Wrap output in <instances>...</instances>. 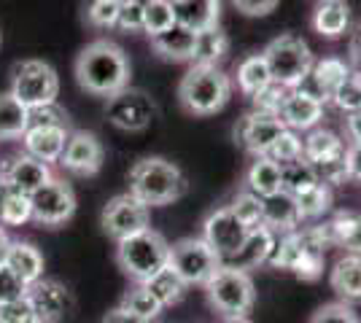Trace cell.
Returning <instances> with one entry per match:
<instances>
[{
	"label": "cell",
	"mask_w": 361,
	"mask_h": 323,
	"mask_svg": "<svg viewBox=\"0 0 361 323\" xmlns=\"http://www.w3.org/2000/svg\"><path fill=\"white\" fill-rule=\"evenodd\" d=\"M73 73L78 87L92 97H111L130 87L133 65L124 49L108 38H97L78 51L73 62Z\"/></svg>",
	"instance_id": "6da1fadb"
},
{
	"label": "cell",
	"mask_w": 361,
	"mask_h": 323,
	"mask_svg": "<svg viewBox=\"0 0 361 323\" xmlns=\"http://www.w3.org/2000/svg\"><path fill=\"white\" fill-rule=\"evenodd\" d=\"M127 186V191H133L149 208H165L189 191V178L176 162L165 156H143L130 167Z\"/></svg>",
	"instance_id": "7a4b0ae2"
},
{
	"label": "cell",
	"mask_w": 361,
	"mask_h": 323,
	"mask_svg": "<svg viewBox=\"0 0 361 323\" xmlns=\"http://www.w3.org/2000/svg\"><path fill=\"white\" fill-rule=\"evenodd\" d=\"M232 76L221 68L192 65L178 81V103L192 116H213L232 100Z\"/></svg>",
	"instance_id": "3957f363"
},
{
	"label": "cell",
	"mask_w": 361,
	"mask_h": 323,
	"mask_svg": "<svg viewBox=\"0 0 361 323\" xmlns=\"http://www.w3.org/2000/svg\"><path fill=\"white\" fill-rule=\"evenodd\" d=\"M170 262V243L157 229H143L116 243V264L133 283H146Z\"/></svg>",
	"instance_id": "277c9868"
},
{
	"label": "cell",
	"mask_w": 361,
	"mask_h": 323,
	"mask_svg": "<svg viewBox=\"0 0 361 323\" xmlns=\"http://www.w3.org/2000/svg\"><path fill=\"white\" fill-rule=\"evenodd\" d=\"M208 305H211L221 318H248V312L256 305V286L251 272L221 264L216 275L202 286Z\"/></svg>",
	"instance_id": "5b68a950"
},
{
	"label": "cell",
	"mask_w": 361,
	"mask_h": 323,
	"mask_svg": "<svg viewBox=\"0 0 361 323\" xmlns=\"http://www.w3.org/2000/svg\"><path fill=\"white\" fill-rule=\"evenodd\" d=\"M262 54L267 60L272 81L281 87H288V89H297L316 65L313 49L307 46V41H302L300 35H291V32L272 38L270 44L262 49Z\"/></svg>",
	"instance_id": "8992f818"
},
{
	"label": "cell",
	"mask_w": 361,
	"mask_h": 323,
	"mask_svg": "<svg viewBox=\"0 0 361 323\" xmlns=\"http://www.w3.org/2000/svg\"><path fill=\"white\" fill-rule=\"evenodd\" d=\"M16 100L25 108L54 103L60 94V76L44 60H22L11 70V89Z\"/></svg>",
	"instance_id": "52a82bcc"
},
{
	"label": "cell",
	"mask_w": 361,
	"mask_h": 323,
	"mask_svg": "<svg viewBox=\"0 0 361 323\" xmlns=\"http://www.w3.org/2000/svg\"><path fill=\"white\" fill-rule=\"evenodd\" d=\"M167 264H170L189 286H205L224 262H221V256L205 243V237L197 234V237H180L178 243H173V246H170V262Z\"/></svg>",
	"instance_id": "ba28073f"
},
{
	"label": "cell",
	"mask_w": 361,
	"mask_h": 323,
	"mask_svg": "<svg viewBox=\"0 0 361 323\" xmlns=\"http://www.w3.org/2000/svg\"><path fill=\"white\" fill-rule=\"evenodd\" d=\"M157 113L159 108L154 103V97L146 89H135V87H124L121 92L111 94L106 100L108 124L121 132H146L157 119Z\"/></svg>",
	"instance_id": "9c48e42d"
},
{
	"label": "cell",
	"mask_w": 361,
	"mask_h": 323,
	"mask_svg": "<svg viewBox=\"0 0 361 323\" xmlns=\"http://www.w3.org/2000/svg\"><path fill=\"white\" fill-rule=\"evenodd\" d=\"M100 227L111 240H124L130 234L149 229L151 227V208L140 202L133 191H121L111 197L100 213Z\"/></svg>",
	"instance_id": "30bf717a"
},
{
	"label": "cell",
	"mask_w": 361,
	"mask_h": 323,
	"mask_svg": "<svg viewBox=\"0 0 361 323\" xmlns=\"http://www.w3.org/2000/svg\"><path fill=\"white\" fill-rule=\"evenodd\" d=\"M30 205H32V221L41 224V227L54 229V227H62V224H68L73 218L75 191L65 178H51L38 191H32Z\"/></svg>",
	"instance_id": "8fae6325"
},
{
	"label": "cell",
	"mask_w": 361,
	"mask_h": 323,
	"mask_svg": "<svg viewBox=\"0 0 361 323\" xmlns=\"http://www.w3.org/2000/svg\"><path fill=\"white\" fill-rule=\"evenodd\" d=\"M103 162H106V148H103L100 138L94 132H87V129H73L68 135L65 151H62L57 165L71 175L92 178L103 170Z\"/></svg>",
	"instance_id": "7c38bea8"
},
{
	"label": "cell",
	"mask_w": 361,
	"mask_h": 323,
	"mask_svg": "<svg viewBox=\"0 0 361 323\" xmlns=\"http://www.w3.org/2000/svg\"><path fill=\"white\" fill-rule=\"evenodd\" d=\"M283 129H286V124L281 122V116L251 108L235 124V143L251 156H264Z\"/></svg>",
	"instance_id": "4fadbf2b"
},
{
	"label": "cell",
	"mask_w": 361,
	"mask_h": 323,
	"mask_svg": "<svg viewBox=\"0 0 361 323\" xmlns=\"http://www.w3.org/2000/svg\"><path fill=\"white\" fill-rule=\"evenodd\" d=\"M245 234H248V227L229 210V205L211 210V213L205 215V221H202V237L221 256V262H226L240 248Z\"/></svg>",
	"instance_id": "5bb4252c"
},
{
	"label": "cell",
	"mask_w": 361,
	"mask_h": 323,
	"mask_svg": "<svg viewBox=\"0 0 361 323\" xmlns=\"http://www.w3.org/2000/svg\"><path fill=\"white\" fill-rule=\"evenodd\" d=\"M27 299L32 302V308L44 323H60L75 308L71 289L60 280H49V277H41L38 283H32Z\"/></svg>",
	"instance_id": "9a60e30c"
},
{
	"label": "cell",
	"mask_w": 361,
	"mask_h": 323,
	"mask_svg": "<svg viewBox=\"0 0 361 323\" xmlns=\"http://www.w3.org/2000/svg\"><path fill=\"white\" fill-rule=\"evenodd\" d=\"M275 243H278V234H275L270 227H264V224L251 227L248 234H245V240L240 243V248H238V251H235L224 264L238 267V270H245V272L259 270V267L270 264Z\"/></svg>",
	"instance_id": "2e32d148"
},
{
	"label": "cell",
	"mask_w": 361,
	"mask_h": 323,
	"mask_svg": "<svg viewBox=\"0 0 361 323\" xmlns=\"http://www.w3.org/2000/svg\"><path fill=\"white\" fill-rule=\"evenodd\" d=\"M324 113H326V106L313 97V94L302 92V89H291L283 100V108H281V122L286 124L288 129L294 132H310L313 127H321L324 122Z\"/></svg>",
	"instance_id": "e0dca14e"
},
{
	"label": "cell",
	"mask_w": 361,
	"mask_h": 323,
	"mask_svg": "<svg viewBox=\"0 0 361 323\" xmlns=\"http://www.w3.org/2000/svg\"><path fill=\"white\" fill-rule=\"evenodd\" d=\"M350 73H353V70H350V65H348L345 60H340V57H321V60H316V65H313L310 76L305 78L297 89L313 94V97H318V100L326 106L331 100V94H334V89H337Z\"/></svg>",
	"instance_id": "ac0fdd59"
},
{
	"label": "cell",
	"mask_w": 361,
	"mask_h": 323,
	"mask_svg": "<svg viewBox=\"0 0 361 323\" xmlns=\"http://www.w3.org/2000/svg\"><path fill=\"white\" fill-rule=\"evenodd\" d=\"M68 135H71L68 127H27V132L22 135V148L25 154L51 165V162H60Z\"/></svg>",
	"instance_id": "d6986e66"
},
{
	"label": "cell",
	"mask_w": 361,
	"mask_h": 323,
	"mask_svg": "<svg viewBox=\"0 0 361 323\" xmlns=\"http://www.w3.org/2000/svg\"><path fill=\"white\" fill-rule=\"evenodd\" d=\"M6 165H8V186H11V191L27 194V197L54 178L51 165H46V162H41V159H35L30 154L14 156Z\"/></svg>",
	"instance_id": "ffe728a7"
},
{
	"label": "cell",
	"mask_w": 361,
	"mask_h": 323,
	"mask_svg": "<svg viewBox=\"0 0 361 323\" xmlns=\"http://www.w3.org/2000/svg\"><path fill=\"white\" fill-rule=\"evenodd\" d=\"M329 286L345 305H361V256L343 253L329 270Z\"/></svg>",
	"instance_id": "44dd1931"
},
{
	"label": "cell",
	"mask_w": 361,
	"mask_h": 323,
	"mask_svg": "<svg viewBox=\"0 0 361 323\" xmlns=\"http://www.w3.org/2000/svg\"><path fill=\"white\" fill-rule=\"evenodd\" d=\"M264 210H262V224L270 227L275 234H286L302 227V213L297 197L288 191H278L272 197H264Z\"/></svg>",
	"instance_id": "7402d4cb"
},
{
	"label": "cell",
	"mask_w": 361,
	"mask_h": 323,
	"mask_svg": "<svg viewBox=\"0 0 361 323\" xmlns=\"http://www.w3.org/2000/svg\"><path fill=\"white\" fill-rule=\"evenodd\" d=\"M310 25L321 38L337 41L350 30V8L345 0H318Z\"/></svg>",
	"instance_id": "603a6c76"
},
{
	"label": "cell",
	"mask_w": 361,
	"mask_h": 323,
	"mask_svg": "<svg viewBox=\"0 0 361 323\" xmlns=\"http://www.w3.org/2000/svg\"><path fill=\"white\" fill-rule=\"evenodd\" d=\"M151 49L159 60L167 62H192V54H195V41H197V32L183 27V25H173L170 30L159 32L149 38Z\"/></svg>",
	"instance_id": "cb8c5ba5"
},
{
	"label": "cell",
	"mask_w": 361,
	"mask_h": 323,
	"mask_svg": "<svg viewBox=\"0 0 361 323\" xmlns=\"http://www.w3.org/2000/svg\"><path fill=\"white\" fill-rule=\"evenodd\" d=\"M176 8L178 25L189 30H208L216 27L221 19V0H170Z\"/></svg>",
	"instance_id": "d4e9b609"
},
{
	"label": "cell",
	"mask_w": 361,
	"mask_h": 323,
	"mask_svg": "<svg viewBox=\"0 0 361 323\" xmlns=\"http://www.w3.org/2000/svg\"><path fill=\"white\" fill-rule=\"evenodd\" d=\"M6 267L14 270L27 286H32V283H38L44 277L46 262H44V253L32 246V243H27V240H11L8 253H6Z\"/></svg>",
	"instance_id": "484cf974"
},
{
	"label": "cell",
	"mask_w": 361,
	"mask_h": 323,
	"mask_svg": "<svg viewBox=\"0 0 361 323\" xmlns=\"http://www.w3.org/2000/svg\"><path fill=\"white\" fill-rule=\"evenodd\" d=\"M243 189L254 191L256 197H272L278 191H283L281 186V165L270 156H254V162L248 165L243 175Z\"/></svg>",
	"instance_id": "4316f807"
},
{
	"label": "cell",
	"mask_w": 361,
	"mask_h": 323,
	"mask_svg": "<svg viewBox=\"0 0 361 323\" xmlns=\"http://www.w3.org/2000/svg\"><path fill=\"white\" fill-rule=\"evenodd\" d=\"M345 148H348L345 138H340L334 129H326V127H313L302 138V156L310 165L326 162V159H334V156H343Z\"/></svg>",
	"instance_id": "83f0119b"
},
{
	"label": "cell",
	"mask_w": 361,
	"mask_h": 323,
	"mask_svg": "<svg viewBox=\"0 0 361 323\" xmlns=\"http://www.w3.org/2000/svg\"><path fill=\"white\" fill-rule=\"evenodd\" d=\"M232 84H238L240 94H245V97H254V94H259L264 87H270L272 76H270V68H267L264 54L259 51V54L243 57V60L238 62V68H235Z\"/></svg>",
	"instance_id": "f1b7e54d"
},
{
	"label": "cell",
	"mask_w": 361,
	"mask_h": 323,
	"mask_svg": "<svg viewBox=\"0 0 361 323\" xmlns=\"http://www.w3.org/2000/svg\"><path fill=\"white\" fill-rule=\"evenodd\" d=\"M229 54V35H226L219 25L208 27V30L197 32L195 54H192V65H205V68H219Z\"/></svg>",
	"instance_id": "f546056e"
},
{
	"label": "cell",
	"mask_w": 361,
	"mask_h": 323,
	"mask_svg": "<svg viewBox=\"0 0 361 323\" xmlns=\"http://www.w3.org/2000/svg\"><path fill=\"white\" fill-rule=\"evenodd\" d=\"M334 248H343L345 253H359L361 256V210H334L329 221Z\"/></svg>",
	"instance_id": "4dcf8cb0"
},
{
	"label": "cell",
	"mask_w": 361,
	"mask_h": 323,
	"mask_svg": "<svg viewBox=\"0 0 361 323\" xmlns=\"http://www.w3.org/2000/svg\"><path fill=\"white\" fill-rule=\"evenodd\" d=\"M143 286L159 299L162 308H173V305L183 302V296H186V291H189V283H186L170 264L162 267L157 275H151Z\"/></svg>",
	"instance_id": "1f68e13d"
},
{
	"label": "cell",
	"mask_w": 361,
	"mask_h": 323,
	"mask_svg": "<svg viewBox=\"0 0 361 323\" xmlns=\"http://www.w3.org/2000/svg\"><path fill=\"white\" fill-rule=\"evenodd\" d=\"M30 127L27 108L11 92H0V140H22Z\"/></svg>",
	"instance_id": "d6a6232c"
},
{
	"label": "cell",
	"mask_w": 361,
	"mask_h": 323,
	"mask_svg": "<svg viewBox=\"0 0 361 323\" xmlns=\"http://www.w3.org/2000/svg\"><path fill=\"white\" fill-rule=\"evenodd\" d=\"M316 184H321L316 175V167H313L305 156L281 165V186H283V191H288V194L297 197L305 189H310V186H316Z\"/></svg>",
	"instance_id": "836d02e7"
},
{
	"label": "cell",
	"mask_w": 361,
	"mask_h": 323,
	"mask_svg": "<svg viewBox=\"0 0 361 323\" xmlns=\"http://www.w3.org/2000/svg\"><path fill=\"white\" fill-rule=\"evenodd\" d=\"M297 205H300L302 221H318L331 210L334 205V191L326 184H316L297 194Z\"/></svg>",
	"instance_id": "e575fe53"
},
{
	"label": "cell",
	"mask_w": 361,
	"mask_h": 323,
	"mask_svg": "<svg viewBox=\"0 0 361 323\" xmlns=\"http://www.w3.org/2000/svg\"><path fill=\"white\" fill-rule=\"evenodd\" d=\"M121 308L130 310L133 315H137V318H143V321H149V323L157 321V318L162 315V310H165L162 305H159V299H157L143 283H135L130 291L124 293Z\"/></svg>",
	"instance_id": "d590c367"
},
{
	"label": "cell",
	"mask_w": 361,
	"mask_h": 323,
	"mask_svg": "<svg viewBox=\"0 0 361 323\" xmlns=\"http://www.w3.org/2000/svg\"><path fill=\"white\" fill-rule=\"evenodd\" d=\"M121 11V0H84V25L92 30H114Z\"/></svg>",
	"instance_id": "8d00e7d4"
},
{
	"label": "cell",
	"mask_w": 361,
	"mask_h": 323,
	"mask_svg": "<svg viewBox=\"0 0 361 323\" xmlns=\"http://www.w3.org/2000/svg\"><path fill=\"white\" fill-rule=\"evenodd\" d=\"M173 25H178L176 8L170 0H146V14H143V32L154 38L159 32L170 30Z\"/></svg>",
	"instance_id": "74e56055"
},
{
	"label": "cell",
	"mask_w": 361,
	"mask_h": 323,
	"mask_svg": "<svg viewBox=\"0 0 361 323\" xmlns=\"http://www.w3.org/2000/svg\"><path fill=\"white\" fill-rule=\"evenodd\" d=\"M27 221H32L30 197L19 194V191H8L0 200V224L3 227H25Z\"/></svg>",
	"instance_id": "f35d334b"
},
{
	"label": "cell",
	"mask_w": 361,
	"mask_h": 323,
	"mask_svg": "<svg viewBox=\"0 0 361 323\" xmlns=\"http://www.w3.org/2000/svg\"><path fill=\"white\" fill-rule=\"evenodd\" d=\"M229 210L240 218L243 224L251 229V227H259L262 224V210H264V202L262 197H256L254 191H248V189H240L232 202H229Z\"/></svg>",
	"instance_id": "ab89813d"
},
{
	"label": "cell",
	"mask_w": 361,
	"mask_h": 323,
	"mask_svg": "<svg viewBox=\"0 0 361 323\" xmlns=\"http://www.w3.org/2000/svg\"><path fill=\"white\" fill-rule=\"evenodd\" d=\"M329 103L337 108L340 113H353V110H359L361 108V81L356 78V73H350V76L334 89Z\"/></svg>",
	"instance_id": "60d3db41"
},
{
	"label": "cell",
	"mask_w": 361,
	"mask_h": 323,
	"mask_svg": "<svg viewBox=\"0 0 361 323\" xmlns=\"http://www.w3.org/2000/svg\"><path fill=\"white\" fill-rule=\"evenodd\" d=\"M264 156H270L275 159L278 165H283V162H291V159H300L302 156V132H294V129H283L278 140L270 146V151Z\"/></svg>",
	"instance_id": "b9f144b4"
},
{
	"label": "cell",
	"mask_w": 361,
	"mask_h": 323,
	"mask_svg": "<svg viewBox=\"0 0 361 323\" xmlns=\"http://www.w3.org/2000/svg\"><path fill=\"white\" fill-rule=\"evenodd\" d=\"M27 116H30V127H68L71 129L68 110L57 100L54 103H46V106L27 108Z\"/></svg>",
	"instance_id": "7bdbcfd3"
},
{
	"label": "cell",
	"mask_w": 361,
	"mask_h": 323,
	"mask_svg": "<svg viewBox=\"0 0 361 323\" xmlns=\"http://www.w3.org/2000/svg\"><path fill=\"white\" fill-rule=\"evenodd\" d=\"M310 323H361L359 312L353 310V305L345 302H329V305H321V308L310 315Z\"/></svg>",
	"instance_id": "ee69618b"
},
{
	"label": "cell",
	"mask_w": 361,
	"mask_h": 323,
	"mask_svg": "<svg viewBox=\"0 0 361 323\" xmlns=\"http://www.w3.org/2000/svg\"><path fill=\"white\" fill-rule=\"evenodd\" d=\"M316 167V175L321 184H326L329 189H337V186H345L350 181V172H348V162L345 154L334 156V159H326V162H318L313 165Z\"/></svg>",
	"instance_id": "f6af8a7d"
},
{
	"label": "cell",
	"mask_w": 361,
	"mask_h": 323,
	"mask_svg": "<svg viewBox=\"0 0 361 323\" xmlns=\"http://www.w3.org/2000/svg\"><path fill=\"white\" fill-rule=\"evenodd\" d=\"M0 323H44V321L38 318V312H35L30 299L22 296V299L0 305Z\"/></svg>",
	"instance_id": "bcb514c9"
},
{
	"label": "cell",
	"mask_w": 361,
	"mask_h": 323,
	"mask_svg": "<svg viewBox=\"0 0 361 323\" xmlns=\"http://www.w3.org/2000/svg\"><path fill=\"white\" fill-rule=\"evenodd\" d=\"M288 92H291L288 87H281V84L272 81L270 87H264L262 92L251 97V106H254V110H264V113H275V116H278Z\"/></svg>",
	"instance_id": "7dc6e473"
},
{
	"label": "cell",
	"mask_w": 361,
	"mask_h": 323,
	"mask_svg": "<svg viewBox=\"0 0 361 323\" xmlns=\"http://www.w3.org/2000/svg\"><path fill=\"white\" fill-rule=\"evenodd\" d=\"M143 14H146V0H121L116 27L121 32H143Z\"/></svg>",
	"instance_id": "c3c4849f"
},
{
	"label": "cell",
	"mask_w": 361,
	"mask_h": 323,
	"mask_svg": "<svg viewBox=\"0 0 361 323\" xmlns=\"http://www.w3.org/2000/svg\"><path fill=\"white\" fill-rule=\"evenodd\" d=\"M27 291H30V286L16 275L14 270H8L6 264H0V305L22 299V296H27Z\"/></svg>",
	"instance_id": "681fc988"
},
{
	"label": "cell",
	"mask_w": 361,
	"mask_h": 323,
	"mask_svg": "<svg viewBox=\"0 0 361 323\" xmlns=\"http://www.w3.org/2000/svg\"><path fill=\"white\" fill-rule=\"evenodd\" d=\"M281 0H232V6L240 11L243 16H251V19H259V16H270L275 8H278Z\"/></svg>",
	"instance_id": "f907efd6"
},
{
	"label": "cell",
	"mask_w": 361,
	"mask_h": 323,
	"mask_svg": "<svg viewBox=\"0 0 361 323\" xmlns=\"http://www.w3.org/2000/svg\"><path fill=\"white\" fill-rule=\"evenodd\" d=\"M345 162H348V172H350V181L361 184V143H348Z\"/></svg>",
	"instance_id": "816d5d0a"
},
{
	"label": "cell",
	"mask_w": 361,
	"mask_h": 323,
	"mask_svg": "<svg viewBox=\"0 0 361 323\" xmlns=\"http://www.w3.org/2000/svg\"><path fill=\"white\" fill-rule=\"evenodd\" d=\"M345 143H361V108L345 113Z\"/></svg>",
	"instance_id": "f5cc1de1"
},
{
	"label": "cell",
	"mask_w": 361,
	"mask_h": 323,
	"mask_svg": "<svg viewBox=\"0 0 361 323\" xmlns=\"http://www.w3.org/2000/svg\"><path fill=\"white\" fill-rule=\"evenodd\" d=\"M103 323H149V321L137 318V315H133L130 310H124V308L119 305V308H114L111 312H106V318H103Z\"/></svg>",
	"instance_id": "db71d44e"
},
{
	"label": "cell",
	"mask_w": 361,
	"mask_h": 323,
	"mask_svg": "<svg viewBox=\"0 0 361 323\" xmlns=\"http://www.w3.org/2000/svg\"><path fill=\"white\" fill-rule=\"evenodd\" d=\"M350 60L356 65V70L361 68V30L353 35V41H350Z\"/></svg>",
	"instance_id": "11a10c76"
},
{
	"label": "cell",
	"mask_w": 361,
	"mask_h": 323,
	"mask_svg": "<svg viewBox=\"0 0 361 323\" xmlns=\"http://www.w3.org/2000/svg\"><path fill=\"white\" fill-rule=\"evenodd\" d=\"M8 191H11V186H8V165L0 162V200H3Z\"/></svg>",
	"instance_id": "9f6ffc18"
},
{
	"label": "cell",
	"mask_w": 361,
	"mask_h": 323,
	"mask_svg": "<svg viewBox=\"0 0 361 323\" xmlns=\"http://www.w3.org/2000/svg\"><path fill=\"white\" fill-rule=\"evenodd\" d=\"M8 246H11V237H8L6 227L0 224V264H6V253H8Z\"/></svg>",
	"instance_id": "6f0895ef"
},
{
	"label": "cell",
	"mask_w": 361,
	"mask_h": 323,
	"mask_svg": "<svg viewBox=\"0 0 361 323\" xmlns=\"http://www.w3.org/2000/svg\"><path fill=\"white\" fill-rule=\"evenodd\" d=\"M221 323H254L251 318H226V321H221Z\"/></svg>",
	"instance_id": "680465c9"
},
{
	"label": "cell",
	"mask_w": 361,
	"mask_h": 323,
	"mask_svg": "<svg viewBox=\"0 0 361 323\" xmlns=\"http://www.w3.org/2000/svg\"><path fill=\"white\" fill-rule=\"evenodd\" d=\"M353 73H356V78L361 81V68H359V70H353Z\"/></svg>",
	"instance_id": "91938a15"
}]
</instances>
